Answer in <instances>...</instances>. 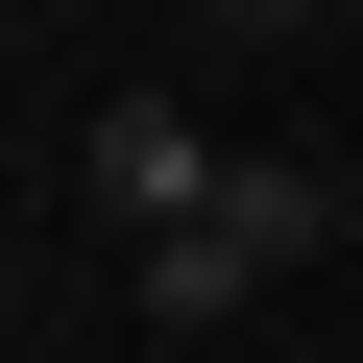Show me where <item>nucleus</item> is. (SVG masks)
<instances>
[{"label":"nucleus","instance_id":"3","mask_svg":"<svg viewBox=\"0 0 363 363\" xmlns=\"http://www.w3.org/2000/svg\"><path fill=\"white\" fill-rule=\"evenodd\" d=\"M242 291H267V267H242V242H218V218H194V242H121V315H169V339H218V315H242Z\"/></svg>","mask_w":363,"mask_h":363},{"label":"nucleus","instance_id":"1","mask_svg":"<svg viewBox=\"0 0 363 363\" xmlns=\"http://www.w3.org/2000/svg\"><path fill=\"white\" fill-rule=\"evenodd\" d=\"M73 169H97V218H121V242H194L242 145H218L194 97H97V145H73Z\"/></svg>","mask_w":363,"mask_h":363},{"label":"nucleus","instance_id":"2","mask_svg":"<svg viewBox=\"0 0 363 363\" xmlns=\"http://www.w3.org/2000/svg\"><path fill=\"white\" fill-rule=\"evenodd\" d=\"M218 242H242V267H315V242H339V169H315V145H242V169H218Z\"/></svg>","mask_w":363,"mask_h":363},{"label":"nucleus","instance_id":"4","mask_svg":"<svg viewBox=\"0 0 363 363\" xmlns=\"http://www.w3.org/2000/svg\"><path fill=\"white\" fill-rule=\"evenodd\" d=\"M339 73H363V25H339Z\"/></svg>","mask_w":363,"mask_h":363}]
</instances>
